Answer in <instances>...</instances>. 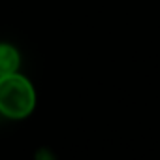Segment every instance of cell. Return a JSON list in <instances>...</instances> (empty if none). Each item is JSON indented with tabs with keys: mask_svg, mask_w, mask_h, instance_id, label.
Returning <instances> with one entry per match:
<instances>
[{
	"mask_svg": "<svg viewBox=\"0 0 160 160\" xmlns=\"http://www.w3.org/2000/svg\"><path fill=\"white\" fill-rule=\"evenodd\" d=\"M36 106V92L25 75L10 73L0 77V113L8 119H25Z\"/></svg>",
	"mask_w": 160,
	"mask_h": 160,
	"instance_id": "6da1fadb",
	"label": "cell"
},
{
	"mask_svg": "<svg viewBox=\"0 0 160 160\" xmlns=\"http://www.w3.org/2000/svg\"><path fill=\"white\" fill-rule=\"evenodd\" d=\"M21 64L19 51L10 43H0V77L15 73Z\"/></svg>",
	"mask_w": 160,
	"mask_h": 160,
	"instance_id": "7a4b0ae2",
	"label": "cell"
}]
</instances>
